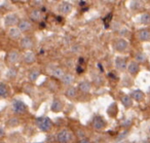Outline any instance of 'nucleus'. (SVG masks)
I'll use <instances>...</instances> for the list:
<instances>
[{"label": "nucleus", "mask_w": 150, "mask_h": 143, "mask_svg": "<svg viewBox=\"0 0 150 143\" xmlns=\"http://www.w3.org/2000/svg\"><path fill=\"white\" fill-rule=\"evenodd\" d=\"M36 126L42 132H48L50 129L52 128L54 124H52V120L46 116H42V117L36 118Z\"/></svg>", "instance_id": "1"}, {"label": "nucleus", "mask_w": 150, "mask_h": 143, "mask_svg": "<svg viewBox=\"0 0 150 143\" xmlns=\"http://www.w3.org/2000/svg\"><path fill=\"white\" fill-rule=\"evenodd\" d=\"M71 137H72V134L69 130L67 129H63V130L59 131L56 135V140L58 141L59 143H67L70 141Z\"/></svg>", "instance_id": "2"}, {"label": "nucleus", "mask_w": 150, "mask_h": 143, "mask_svg": "<svg viewBox=\"0 0 150 143\" xmlns=\"http://www.w3.org/2000/svg\"><path fill=\"white\" fill-rule=\"evenodd\" d=\"M11 106H13V111L17 114H23L28 110L26 103H24L21 100H13Z\"/></svg>", "instance_id": "3"}, {"label": "nucleus", "mask_w": 150, "mask_h": 143, "mask_svg": "<svg viewBox=\"0 0 150 143\" xmlns=\"http://www.w3.org/2000/svg\"><path fill=\"white\" fill-rule=\"evenodd\" d=\"M113 46H114L115 51H117L118 53H125L129 48V42L123 38H118L114 41Z\"/></svg>", "instance_id": "4"}, {"label": "nucleus", "mask_w": 150, "mask_h": 143, "mask_svg": "<svg viewBox=\"0 0 150 143\" xmlns=\"http://www.w3.org/2000/svg\"><path fill=\"white\" fill-rule=\"evenodd\" d=\"M20 60H21V55L16 50L11 51L6 56V62L8 63V64L15 65V64H17V63H19Z\"/></svg>", "instance_id": "5"}, {"label": "nucleus", "mask_w": 150, "mask_h": 143, "mask_svg": "<svg viewBox=\"0 0 150 143\" xmlns=\"http://www.w3.org/2000/svg\"><path fill=\"white\" fill-rule=\"evenodd\" d=\"M20 19L19 17H18V15H16V14H8L7 16H5L4 18V25L6 26V27H13V26L18 25V23H19Z\"/></svg>", "instance_id": "6"}, {"label": "nucleus", "mask_w": 150, "mask_h": 143, "mask_svg": "<svg viewBox=\"0 0 150 143\" xmlns=\"http://www.w3.org/2000/svg\"><path fill=\"white\" fill-rule=\"evenodd\" d=\"M137 38L142 42L150 41V29L149 28H142V29L138 30Z\"/></svg>", "instance_id": "7"}, {"label": "nucleus", "mask_w": 150, "mask_h": 143, "mask_svg": "<svg viewBox=\"0 0 150 143\" xmlns=\"http://www.w3.org/2000/svg\"><path fill=\"white\" fill-rule=\"evenodd\" d=\"M20 46L24 50H31L34 46V41L30 36H24L20 39Z\"/></svg>", "instance_id": "8"}, {"label": "nucleus", "mask_w": 150, "mask_h": 143, "mask_svg": "<svg viewBox=\"0 0 150 143\" xmlns=\"http://www.w3.org/2000/svg\"><path fill=\"white\" fill-rule=\"evenodd\" d=\"M115 67L117 70L125 71L127 68V59L125 57H117L115 59Z\"/></svg>", "instance_id": "9"}, {"label": "nucleus", "mask_w": 150, "mask_h": 143, "mask_svg": "<svg viewBox=\"0 0 150 143\" xmlns=\"http://www.w3.org/2000/svg\"><path fill=\"white\" fill-rule=\"evenodd\" d=\"M18 27L22 31V33H27L32 30V24L28 20H20L18 23Z\"/></svg>", "instance_id": "10"}, {"label": "nucleus", "mask_w": 150, "mask_h": 143, "mask_svg": "<svg viewBox=\"0 0 150 143\" xmlns=\"http://www.w3.org/2000/svg\"><path fill=\"white\" fill-rule=\"evenodd\" d=\"M105 127H106V122L104 120V118L100 115L95 116L93 120V128L95 130H103Z\"/></svg>", "instance_id": "11"}, {"label": "nucleus", "mask_w": 150, "mask_h": 143, "mask_svg": "<svg viewBox=\"0 0 150 143\" xmlns=\"http://www.w3.org/2000/svg\"><path fill=\"white\" fill-rule=\"evenodd\" d=\"M127 71L131 75L135 76V75L138 74V72L140 71V64L137 62V61H132L127 64Z\"/></svg>", "instance_id": "12"}, {"label": "nucleus", "mask_w": 150, "mask_h": 143, "mask_svg": "<svg viewBox=\"0 0 150 143\" xmlns=\"http://www.w3.org/2000/svg\"><path fill=\"white\" fill-rule=\"evenodd\" d=\"M8 36L11 38L13 40H19L21 39V36H22V31L19 29V27H11L8 29Z\"/></svg>", "instance_id": "13"}, {"label": "nucleus", "mask_w": 150, "mask_h": 143, "mask_svg": "<svg viewBox=\"0 0 150 143\" xmlns=\"http://www.w3.org/2000/svg\"><path fill=\"white\" fill-rule=\"evenodd\" d=\"M29 16H30V19L34 22H41L42 18H43V14H42V11L38 9H32V11H30Z\"/></svg>", "instance_id": "14"}, {"label": "nucleus", "mask_w": 150, "mask_h": 143, "mask_svg": "<svg viewBox=\"0 0 150 143\" xmlns=\"http://www.w3.org/2000/svg\"><path fill=\"white\" fill-rule=\"evenodd\" d=\"M72 9H73V6L70 2H68V1H63V2L61 3L59 11H60V13L62 14V15H69V14L72 11Z\"/></svg>", "instance_id": "15"}, {"label": "nucleus", "mask_w": 150, "mask_h": 143, "mask_svg": "<svg viewBox=\"0 0 150 143\" xmlns=\"http://www.w3.org/2000/svg\"><path fill=\"white\" fill-rule=\"evenodd\" d=\"M120 101L125 108H129L133 105V98L129 95H122L120 98Z\"/></svg>", "instance_id": "16"}, {"label": "nucleus", "mask_w": 150, "mask_h": 143, "mask_svg": "<svg viewBox=\"0 0 150 143\" xmlns=\"http://www.w3.org/2000/svg\"><path fill=\"white\" fill-rule=\"evenodd\" d=\"M78 89H79L82 93H88V92L91 91V89H92V85H91L88 81L83 80V81H81V83H79Z\"/></svg>", "instance_id": "17"}, {"label": "nucleus", "mask_w": 150, "mask_h": 143, "mask_svg": "<svg viewBox=\"0 0 150 143\" xmlns=\"http://www.w3.org/2000/svg\"><path fill=\"white\" fill-rule=\"evenodd\" d=\"M131 97L133 98L135 101L141 102V101H143V99H144V93L142 91H140V90H136V91L132 92Z\"/></svg>", "instance_id": "18"}, {"label": "nucleus", "mask_w": 150, "mask_h": 143, "mask_svg": "<svg viewBox=\"0 0 150 143\" xmlns=\"http://www.w3.org/2000/svg\"><path fill=\"white\" fill-rule=\"evenodd\" d=\"M63 109V103L60 99H54L52 104V110L54 112H60Z\"/></svg>", "instance_id": "19"}, {"label": "nucleus", "mask_w": 150, "mask_h": 143, "mask_svg": "<svg viewBox=\"0 0 150 143\" xmlns=\"http://www.w3.org/2000/svg\"><path fill=\"white\" fill-rule=\"evenodd\" d=\"M35 60L36 57L32 52H27L24 55V61H25L26 64H32V63L35 62Z\"/></svg>", "instance_id": "20"}, {"label": "nucleus", "mask_w": 150, "mask_h": 143, "mask_svg": "<svg viewBox=\"0 0 150 143\" xmlns=\"http://www.w3.org/2000/svg\"><path fill=\"white\" fill-rule=\"evenodd\" d=\"M8 87L6 83H0V98H6L8 96Z\"/></svg>", "instance_id": "21"}, {"label": "nucleus", "mask_w": 150, "mask_h": 143, "mask_svg": "<svg viewBox=\"0 0 150 143\" xmlns=\"http://www.w3.org/2000/svg\"><path fill=\"white\" fill-rule=\"evenodd\" d=\"M140 23L142 25H145V26H148L150 25V13H143L140 17Z\"/></svg>", "instance_id": "22"}, {"label": "nucleus", "mask_w": 150, "mask_h": 143, "mask_svg": "<svg viewBox=\"0 0 150 143\" xmlns=\"http://www.w3.org/2000/svg\"><path fill=\"white\" fill-rule=\"evenodd\" d=\"M65 72L62 68H59V67H54V69L52 70V75L56 78H60L62 79V77L64 76Z\"/></svg>", "instance_id": "23"}, {"label": "nucleus", "mask_w": 150, "mask_h": 143, "mask_svg": "<svg viewBox=\"0 0 150 143\" xmlns=\"http://www.w3.org/2000/svg\"><path fill=\"white\" fill-rule=\"evenodd\" d=\"M73 80H74V77L70 73H65L64 76L62 77V81L65 85H71L73 83Z\"/></svg>", "instance_id": "24"}, {"label": "nucleus", "mask_w": 150, "mask_h": 143, "mask_svg": "<svg viewBox=\"0 0 150 143\" xmlns=\"http://www.w3.org/2000/svg\"><path fill=\"white\" fill-rule=\"evenodd\" d=\"M40 75V71L37 70V69H33L29 72V79L31 81H35L36 79L39 77Z\"/></svg>", "instance_id": "25"}, {"label": "nucleus", "mask_w": 150, "mask_h": 143, "mask_svg": "<svg viewBox=\"0 0 150 143\" xmlns=\"http://www.w3.org/2000/svg\"><path fill=\"white\" fill-rule=\"evenodd\" d=\"M77 95V89L75 87H69L66 91V96L69 98H73Z\"/></svg>", "instance_id": "26"}, {"label": "nucleus", "mask_w": 150, "mask_h": 143, "mask_svg": "<svg viewBox=\"0 0 150 143\" xmlns=\"http://www.w3.org/2000/svg\"><path fill=\"white\" fill-rule=\"evenodd\" d=\"M135 60L137 61L138 63H144L146 60H147V57H146V55L144 54V53L139 52V53H137V54H136Z\"/></svg>", "instance_id": "27"}, {"label": "nucleus", "mask_w": 150, "mask_h": 143, "mask_svg": "<svg viewBox=\"0 0 150 143\" xmlns=\"http://www.w3.org/2000/svg\"><path fill=\"white\" fill-rule=\"evenodd\" d=\"M107 112H108V114L111 116V117H114V116L117 114V106H116V104H114V103L111 104V105L109 106Z\"/></svg>", "instance_id": "28"}, {"label": "nucleus", "mask_w": 150, "mask_h": 143, "mask_svg": "<svg viewBox=\"0 0 150 143\" xmlns=\"http://www.w3.org/2000/svg\"><path fill=\"white\" fill-rule=\"evenodd\" d=\"M17 73H18V71H17V68H11L8 71H7V73H6V76H8L9 78H15L16 76H17Z\"/></svg>", "instance_id": "29"}, {"label": "nucleus", "mask_w": 150, "mask_h": 143, "mask_svg": "<svg viewBox=\"0 0 150 143\" xmlns=\"http://www.w3.org/2000/svg\"><path fill=\"white\" fill-rule=\"evenodd\" d=\"M79 143H91V142H90V140H88V139H86V138H82L81 140L79 141Z\"/></svg>", "instance_id": "30"}, {"label": "nucleus", "mask_w": 150, "mask_h": 143, "mask_svg": "<svg viewBox=\"0 0 150 143\" xmlns=\"http://www.w3.org/2000/svg\"><path fill=\"white\" fill-rule=\"evenodd\" d=\"M76 70H77V73H82V72H83V68H82V67H80V66L76 67Z\"/></svg>", "instance_id": "31"}, {"label": "nucleus", "mask_w": 150, "mask_h": 143, "mask_svg": "<svg viewBox=\"0 0 150 143\" xmlns=\"http://www.w3.org/2000/svg\"><path fill=\"white\" fill-rule=\"evenodd\" d=\"M3 135H4V129L0 126V137H2Z\"/></svg>", "instance_id": "32"}]
</instances>
